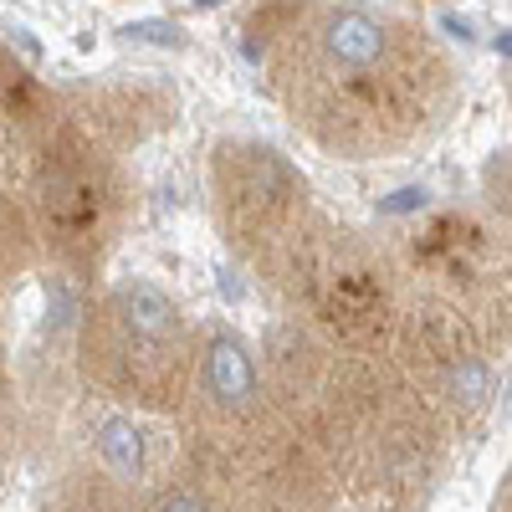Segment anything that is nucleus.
<instances>
[{
  "label": "nucleus",
  "mask_w": 512,
  "mask_h": 512,
  "mask_svg": "<svg viewBox=\"0 0 512 512\" xmlns=\"http://www.w3.org/2000/svg\"><path fill=\"white\" fill-rule=\"evenodd\" d=\"M72 318H77V297H72V287L57 277V282H52V323H57V328H72Z\"/></svg>",
  "instance_id": "8"
},
{
  "label": "nucleus",
  "mask_w": 512,
  "mask_h": 512,
  "mask_svg": "<svg viewBox=\"0 0 512 512\" xmlns=\"http://www.w3.org/2000/svg\"><path fill=\"white\" fill-rule=\"evenodd\" d=\"M446 31H451V36H472V26H466V21H456V16H446Z\"/></svg>",
  "instance_id": "10"
},
{
  "label": "nucleus",
  "mask_w": 512,
  "mask_h": 512,
  "mask_svg": "<svg viewBox=\"0 0 512 512\" xmlns=\"http://www.w3.org/2000/svg\"><path fill=\"white\" fill-rule=\"evenodd\" d=\"M323 52L338 62V67H349V72H364L384 57V26L369 16V11H333L328 26H323Z\"/></svg>",
  "instance_id": "1"
},
{
  "label": "nucleus",
  "mask_w": 512,
  "mask_h": 512,
  "mask_svg": "<svg viewBox=\"0 0 512 512\" xmlns=\"http://www.w3.org/2000/svg\"><path fill=\"white\" fill-rule=\"evenodd\" d=\"M195 6H216V0H195Z\"/></svg>",
  "instance_id": "11"
},
{
  "label": "nucleus",
  "mask_w": 512,
  "mask_h": 512,
  "mask_svg": "<svg viewBox=\"0 0 512 512\" xmlns=\"http://www.w3.org/2000/svg\"><path fill=\"white\" fill-rule=\"evenodd\" d=\"M425 200H431V195H425L420 185H405V190L379 200V216H410V210H425Z\"/></svg>",
  "instance_id": "7"
},
{
  "label": "nucleus",
  "mask_w": 512,
  "mask_h": 512,
  "mask_svg": "<svg viewBox=\"0 0 512 512\" xmlns=\"http://www.w3.org/2000/svg\"><path fill=\"white\" fill-rule=\"evenodd\" d=\"M200 374H205V390L216 395L221 405H246V400L256 395V369H251V354L236 344V338H226V333L205 344Z\"/></svg>",
  "instance_id": "2"
},
{
  "label": "nucleus",
  "mask_w": 512,
  "mask_h": 512,
  "mask_svg": "<svg viewBox=\"0 0 512 512\" xmlns=\"http://www.w3.org/2000/svg\"><path fill=\"white\" fill-rule=\"evenodd\" d=\"M451 390H456L461 400H482V395H487V369H482L477 359H461V369L451 374Z\"/></svg>",
  "instance_id": "6"
},
{
  "label": "nucleus",
  "mask_w": 512,
  "mask_h": 512,
  "mask_svg": "<svg viewBox=\"0 0 512 512\" xmlns=\"http://www.w3.org/2000/svg\"><path fill=\"white\" fill-rule=\"evenodd\" d=\"M128 41H149V47H180V26L175 21H139V26H123Z\"/></svg>",
  "instance_id": "5"
},
{
  "label": "nucleus",
  "mask_w": 512,
  "mask_h": 512,
  "mask_svg": "<svg viewBox=\"0 0 512 512\" xmlns=\"http://www.w3.org/2000/svg\"><path fill=\"white\" fill-rule=\"evenodd\" d=\"M118 308H123V323L139 338H169L175 333V318H180L175 303L164 297V287H154V282H123Z\"/></svg>",
  "instance_id": "3"
},
{
  "label": "nucleus",
  "mask_w": 512,
  "mask_h": 512,
  "mask_svg": "<svg viewBox=\"0 0 512 512\" xmlns=\"http://www.w3.org/2000/svg\"><path fill=\"white\" fill-rule=\"evenodd\" d=\"M159 512H205V502L200 497H190V492H175V497H164V507Z\"/></svg>",
  "instance_id": "9"
},
{
  "label": "nucleus",
  "mask_w": 512,
  "mask_h": 512,
  "mask_svg": "<svg viewBox=\"0 0 512 512\" xmlns=\"http://www.w3.org/2000/svg\"><path fill=\"white\" fill-rule=\"evenodd\" d=\"M98 451H103V461L113 466L118 477H134L139 466H144V436H139V425L123 420V415L103 420L98 425Z\"/></svg>",
  "instance_id": "4"
}]
</instances>
